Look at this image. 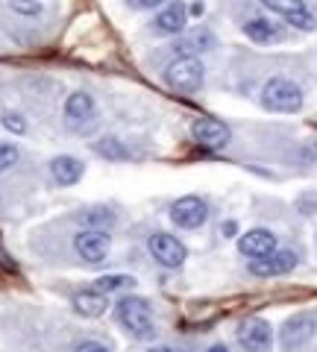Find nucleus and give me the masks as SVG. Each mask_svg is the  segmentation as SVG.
Returning <instances> with one entry per match:
<instances>
[{
    "mask_svg": "<svg viewBox=\"0 0 317 352\" xmlns=\"http://www.w3.org/2000/svg\"><path fill=\"white\" fill-rule=\"evenodd\" d=\"M115 314L121 326L138 340H150L156 335V320H153V308L144 296H121L115 305Z\"/></svg>",
    "mask_w": 317,
    "mask_h": 352,
    "instance_id": "nucleus-1",
    "label": "nucleus"
},
{
    "mask_svg": "<svg viewBox=\"0 0 317 352\" xmlns=\"http://www.w3.org/2000/svg\"><path fill=\"white\" fill-rule=\"evenodd\" d=\"M261 106L267 112H279V115H294L303 109V88L288 80V76H270L261 88Z\"/></svg>",
    "mask_w": 317,
    "mask_h": 352,
    "instance_id": "nucleus-2",
    "label": "nucleus"
},
{
    "mask_svg": "<svg viewBox=\"0 0 317 352\" xmlns=\"http://www.w3.org/2000/svg\"><path fill=\"white\" fill-rule=\"evenodd\" d=\"M317 338V314L303 311L288 317L279 329V346L282 352H305Z\"/></svg>",
    "mask_w": 317,
    "mask_h": 352,
    "instance_id": "nucleus-3",
    "label": "nucleus"
},
{
    "mask_svg": "<svg viewBox=\"0 0 317 352\" xmlns=\"http://www.w3.org/2000/svg\"><path fill=\"white\" fill-rule=\"evenodd\" d=\"M165 82L177 94H194L203 85V62L197 56H177L165 68Z\"/></svg>",
    "mask_w": 317,
    "mask_h": 352,
    "instance_id": "nucleus-4",
    "label": "nucleus"
},
{
    "mask_svg": "<svg viewBox=\"0 0 317 352\" xmlns=\"http://www.w3.org/2000/svg\"><path fill=\"white\" fill-rule=\"evenodd\" d=\"M297 252L294 250H273L267 256H259V258H250V273L253 276H261V279H273V276H285L297 267Z\"/></svg>",
    "mask_w": 317,
    "mask_h": 352,
    "instance_id": "nucleus-5",
    "label": "nucleus"
},
{
    "mask_svg": "<svg viewBox=\"0 0 317 352\" xmlns=\"http://www.w3.org/2000/svg\"><path fill=\"white\" fill-rule=\"evenodd\" d=\"M147 250H150V256L156 258L162 267H168V270L182 267L185 258H188V250L182 247V241H179V238H173V235H168V232L150 235Z\"/></svg>",
    "mask_w": 317,
    "mask_h": 352,
    "instance_id": "nucleus-6",
    "label": "nucleus"
},
{
    "mask_svg": "<svg viewBox=\"0 0 317 352\" xmlns=\"http://www.w3.org/2000/svg\"><path fill=\"white\" fill-rule=\"evenodd\" d=\"M171 220H173V226H179V229H200L206 220H209V206L197 194L179 197V200L171 206Z\"/></svg>",
    "mask_w": 317,
    "mask_h": 352,
    "instance_id": "nucleus-7",
    "label": "nucleus"
},
{
    "mask_svg": "<svg viewBox=\"0 0 317 352\" xmlns=\"http://www.w3.org/2000/svg\"><path fill=\"white\" fill-rule=\"evenodd\" d=\"M261 6H267L273 15H279L282 21H288L291 27H297L303 32L317 30V18L303 0H261Z\"/></svg>",
    "mask_w": 317,
    "mask_h": 352,
    "instance_id": "nucleus-8",
    "label": "nucleus"
},
{
    "mask_svg": "<svg viewBox=\"0 0 317 352\" xmlns=\"http://www.w3.org/2000/svg\"><path fill=\"white\" fill-rule=\"evenodd\" d=\"M74 250L85 264H103L109 256V232L106 229H80L74 235Z\"/></svg>",
    "mask_w": 317,
    "mask_h": 352,
    "instance_id": "nucleus-9",
    "label": "nucleus"
},
{
    "mask_svg": "<svg viewBox=\"0 0 317 352\" xmlns=\"http://www.w3.org/2000/svg\"><path fill=\"white\" fill-rule=\"evenodd\" d=\"M191 135H194L197 144L206 147V150H223L229 141H232L229 126L217 118H197L191 124Z\"/></svg>",
    "mask_w": 317,
    "mask_h": 352,
    "instance_id": "nucleus-10",
    "label": "nucleus"
},
{
    "mask_svg": "<svg viewBox=\"0 0 317 352\" xmlns=\"http://www.w3.org/2000/svg\"><path fill=\"white\" fill-rule=\"evenodd\" d=\"M238 344H241L247 352H267L273 344V329L267 320L261 317H253V320H244L238 326Z\"/></svg>",
    "mask_w": 317,
    "mask_h": 352,
    "instance_id": "nucleus-11",
    "label": "nucleus"
},
{
    "mask_svg": "<svg viewBox=\"0 0 317 352\" xmlns=\"http://www.w3.org/2000/svg\"><path fill=\"white\" fill-rule=\"evenodd\" d=\"M94 118V97L85 91H74L68 100H65V120H68L71 129H85Z\"/></svg>",
    "mask_w": 317,
    "mask_h": 352,
    "instance_id": "nucleus-12",
    "label": "nucleus"
},
{
    "mask_svg": "<svg viewBox=\"0 0 317 352\" xmlns=\"http://www.w3.org/2000/svg\"><path fill=\"white\" fill-rule=\"evenodd\" d=\"M185 24H188V9L182 3H168L153 18V32H159V36H179V32H185Z\"/></svg>",
    "mask_w": 317,
    "mask_h": 352,
    "instance_id": "nucleus-13",
    "label": "nucleus"
},
{
    "mask_svg": "<svg viewBox=\"0 0 317 352\" xmlns=\"http://www.w3.org/2000/svg\"><path fill=\"white\" fill-rule=\"evenodd\" d=\"M238 250H241L247 258L267 256V252L276 250V235H273L270 229H250V232L238 238Z\"/></svg>",
    "mask_w": 317,
    "mask_h": 352,
    "instance_id": "nucleus-14",
    "label": "nucleus"
},
{
    "mask_svg": "<svg viewBox=\"0 0 317 352\" xmlns=\"http://www.w3.org/2000/svg\"><path fill=\"white\" fill-rule=\"evenodd\" d=\"M244 36L253 44H276V41L285 38V30L270 18H250L244 24Z\"/></svg>",
    "mask_w": 317,
    "mask_h": 352,
    "instance_id": "nucleus-15",
    "label": "nucleus"
},
{
    "mask_svg": "<svg viewBox=\"0 0 317 352\" xmlns=\"http://www.w3.org/2000/svg\"><path fill=\"white\" fill-rule=\"evenodd\" d=\"M212 47H215V36L206 27H200V30H191L188 36H182L173 44V53H177V56H197V53L212 50Z\"/></svg>",
    "mask_w": 317,
    "mask_h": 352,
    "instance_id": "nucleus-16",
    "label": "nucleus"
},
{
    "mask_svg": "<svg viewBox=\"0 0 317 352\" xmlns=\"http://www.w3.org/2000/svg\"><path fill=\"white\" fill-rule=\"evenodd\" d=\"M85 170V164L76 159V156H56L50 162V176L56 179L59 185H74L80 182V176Z\"/></svg>",
    "mask_w": 317,
    "mask_h": 352,
    "instance_id": "nucleus-17",
    "label": "nucleus"
},
{
    "mask_svg": "<svg viewBox=\"0 0 317 352\" xmlns=\"http://www.w3.org/2000/svg\"><path fill=\"white\" fill-rule=\"evenodd\" d=\"M106 308H109V300H106V294L100 291H83V294H76L74 296V311L80 314V317H89V320H94V317H100L106 314Z\"/></svg>",
    "mask_w": 317,
    "mask_h": 352,
    "instance_id": "nucleus-18",
    "label": "nucleus"
},
{
    "mask_svg": "<svg viewBox=\"0 0 317 352\" xmlns=\"http://www.w3.org/2000/svg\"><path fill=\"white\" fill-rule=\"evenodd\" d=\"M115 212L112 208H106V206H94V208H85V212L80 214V223L83 229H112L115 226Z\"/></svg>",
    "mask_w": 317,
    "mask_h": 352,
    "instance_id": "nucleus-19",
    "label": "nucleus"
},
{
    "mask_svg": "<svg viewBox=\"0 0 317 352\" xmlns=\"http://www.w3.org/2000/svg\"><path fill=\"white\" fill-rule=\"evenodd\" d=\"M135 279L133 276H127V273H112V276H100L94 282V291H100V294H121L127 288H133Z\"/></svg>",
    "mask_w": 317,
    "mask_h": 352,
    "instance_id": "nucleus-20",
    "label": "nucleus"
},
{
    "mask_svg": "<svg viewBox=\"0 0 317 352\" xmlns=\"http://www.w3.org/2000/svg\"><path fill=\"white\" fill-rule=\"evenodd\" d=\"M97 153L103 159H127V147L118 138H100L97 141Z\"/></svg>",
    "mask_w": 317,
    "mask_h": 352,
    "instance_id": "nucleus-21",
    "label": "nucleus"
},
{
    "mask_svg": "<svg viewBox=\"0 0 317 352\" xmlns=\"http://www.w3.org/2000/svg\"><path fill=\"white\" fill-rule=\"evenodd\" d=\"M0 124H3V129L15 132V135H24V132H27V120L21 118L18 112H3V115H0Z\"/></svg>",
    "mask_w": 317,
    "mask_h": 352,
    "instance_id": "nucleus-22",
    "label": "nucleus"
},
{
    "mask_svg": "<svg viewBox=\"0 0 317 352\" xmlns=\"http://www.w3.org/2000/svg\"><path fill=\"white\" fill-rule=\"evenodd\" d=\"M9 6H12L18 15H27V18H32V15H39V12H41V6H45V0H9Z\"/></svg>",
    "mask_w": 317,
    "mask_h": 352,
    "instance_id": "nucleus-23",
    "label": "nucleus"
},
{
    "mask_svg": "<svg viewBox=\"0 0 317 352\" xmlns=\"http://www.w3.org/2000/svg\"><path fill=\"white\" fill-rule=\"evenodd\" d=\"M18 162V147L9 144V141H0V173L9 170Z\"/></svg>",
    "mask_w": 317,
    "mask_h": 352,
    "instance_id": "nucleus-24",
    "label": "nucleus"
},
{
    "mask_svg": "<svg viewBox=\"0 0 317 352\" xmlns=\"http://www.w3.org/2000/svg\"><path fill=\"white\" fill-rule=\"evenodd\" d=\"M71 352H112V346L103 344V340H80Z\"/></svg>",
    "mask_w": 317,
    "mask_h": 352,
    "instance_id": "nucleus-25",
    "label": "nucleus"
},
{
    "mask_svg": "<svg viewBox=\"0 0 317 352\" xmlns=\"http://www.w3.org/2000/svg\"><path fill=\"white\" fill-rule=\"evenodd\" d=\"M162 0H129V6L133 9H156Z\"/></svg>",
    "mask_w": 317,
    "mask_h": 352,
    "instance_id": "nucleus-26",
    "label": "nucleus"
},
{
    "mask_svg": "<svg viewBox=\"0 0 317 352\" xmlns=\"http://www.w3.org/2000/svg\"><path fill=\"white\" fill-rule=\"evenodd\" d=\"M221 232H223L226 238H232V235L238 232V223H235V220H226V223L221 226Z\"/></svg>",
    "mask_w": 317,
    "mask_h": 352,
    "instance_id": "nucleus-27",
    "label": "nucleus"
},
{
    "mask_svg": "<svg viewBox=\"0 0 317 352\" xmlns=\"http://www.w3.org/2000/svg\"><path fill=\"white\" fill-rule=\"evenodd\" d=\"M206 352H229L226 346H221V344H217V346H212V349H206Z\"/></svg>",
    "mask_w": 317,
    "mask_h": 352,
    "instance_id": "nucleus-28",
    "label": "nucleus"
},
{
    "mask_svg": "<svg viewBox=\"0 0 317 352\" xmlns=\"http://www.w3.org/2000/svg\"><path fill=\"white\" fill-rule=\"evenodd\" d=\"M150 352H177V349H171V346H156V349H150Z\"/></svg>",
    "mask_w": 317,
    "mask_h": 352,
    "instance_id": "nucleus-29",
    "label": "nucleus"
}]
</instances>
